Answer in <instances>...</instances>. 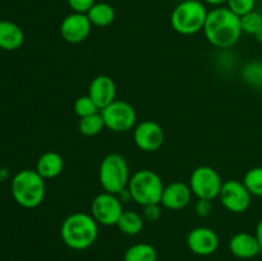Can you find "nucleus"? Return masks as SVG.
<instances>
[{
    "mask_svg": "<svg viewBox=\"0 0 262 261\" xmlns=\"http://www.w3.org/2000/svg\"><path fill=\"white\" fill-rule=\"evenodd\" d=\"M202 31L206 40L217 49L232 48L243 33L241 17L227 7H216L210 10Z\"/></svg>",
    "mask_w": 262,
    "mask_h": 261,
    "instance_id": "obj_1",
    "label": "nucleus"
},
{
    "mask_svg": "<svg viewBox=\"0 0 262 261\" xmlns=\"http://www.w3.org/2000/svg\"><path fill=\"white\" fill-rule=\"evenodd\" d=\"M99 224L87 212H73L61 223L60 237L67 247L76 251L87 250L97 240Z\"/></svg>",
    "mask_w": 262,
    "mask_h": 261,
    "instance_id": "obj_2",
    "label": "nucleus"
},
{
    "mask_svg": "<svg viewBox=\"0 0 262 261\" xmlns=\"http://www.w3.org/2000/svg\"><path fill=\"white\" fill-rule=\"evenodd\" d=\"M12 194L14 201L25 209H35L42 204L46 193L45 179L32 169L18 171L12 179Z\"/></svg>",
    "mask_w": 262,
    "mask_h": 261,
    "instance_id": "obj_3",
    "label": "nucleus"
},
{
    "mask_svg": "<svg viewBox=\"0 0 262 261\" xmlns=\"http://www.w3.org/2000/svg\"><path fill=\"white\" fill-rule=\"evenodd\" d=\"M207 9L199 0H184L173 9L170 25L176 32L183 36H191L204 30L207 18Z\"/></svg>",
    "mask_w": 262,
    "mask_h": 261,
    "instance_id": "obj_4",
    "label": "nucleus"
},
{
    "mask_svg": "<svg viewBox=\"0 0 262 261\" xmlns=\"http://www.w3.org/2000/svg\"><path fill=\"white\" fill-rule=\"evenodd\" d=\"M163 179L158 173L150 169H142L130 176L128 182V191L132 200L141 206L160 204L164 191Z\"/></svg>",
    "mask_w": 262,
    "mask_h": 261,
    "instance_id": "obj_5",
    "label": "nucleus"
},
{
    "mask_svg": "<svg viewBox=\"0 0 262 261\" xmlns=\"http://www.w3.org/2000/svg\"><path fill=\"white\" fill-rule=\"evenodd\" d=\"M129 179V165L124 156L117 153L104 156L100 163L99 181L105 192L118 194L127 188Z\"/></svg>",
    "mask_w": 262,
    "mask_h": 261,
    "instance_id": "obj_6",
    "label": "nucleus"
},
{
    "mask_svg": "<svg viewBox=\"0 0 262 261\" xmlns=\"http://www.w3.org/2000/svg\"><path fill=\"white\" fill-rule=\"evenodd\" d=\"M223 183L220 174L212 166L201 165L192 171L188 186L197 199L214 201L219 197Z\"/></svg>",
    "mask_w": 262,
    "mask_h": 261,
    "instance_id": "obj_7",
    "label": "nucleus"
},
{
    "mask_svg": "<svg viewBox=\"0 0 262 261\" xmlns=\"http://www.w3.org/2000/svg\"><path fill=\"white\" fill-rule=\"evenodd\" d=\"M104 119L105 128L115 133H124L136 127L137 114L129 102L124 100H115L102 110H100Z\"/></svg>",
    "mask_w": 262,
    "mask_h": 261,
    "instance_id": "obj_8",
    "label": "nucleus"
},
{
    "mask_svg": "<svg viewBox=\"0 0 262 261\" xmlns=\"http://www.w3.org/2000/svg\"><path fill=\"white\" fill-rule=\"evenodd\" d=\"M123 204L119 197L109 192H101L91 202V215L97 224L104 227L117 225L123 214Z\"/></svg>",
    "mask_w": 262,
    "mask_h": 261,
    "instance_id": "obj_9",
    "label": "nucleus"
},
{
    "mask_svg": "<svg viewBox=\"0 0 262 261\" xmlns=\"http://www.w3.org/2000/svg\"><path fill=\"white\" fill-rule=\"evenodd\" d=\"M217 199L223 206L230 212L242 214L250 207L252 194L245 186V183L237 179H229L223 183Z\"/></svg>",
    "mask_w": 262,
    "mask_h": 261,
    "instance_id": "obj_10",
    "label": "nucleus"
},
{
    "mask_svg": "<svg viewBox=\"0 0 262 261\" xmlns=\"http://www.w3.org/2000/svg\"><path fill=\"white\" fill-rule=\"evenodd\" d=\"M133 140L140 150L145 153H154L163 146L165 135L159 123L154 120H143L135 127Z\"/></svg>",
    "mask_w": 262,
    "mask_h": 261,
    "instance_id": "obj_11",
    "label": "nucleus"
},
{
    "mask_svg": "<svg viewBox=\"0 0 262 261\" xmlns=\"http://www.w3.org/2000/svg\"><path fill=\"white\" fill-rule=\"evenodd\" d=\"M92 25L87 14L71 13L60 23V36L69 44H79L86 40L91 33Z\"/></svg>",
    "mask_w": 262,
    "mask_h": 261,
    "instance_id": "obj_12",
    "label": "nucleus"
},
{
    "mask_svg": "<svg viewBox=\"0 0 262 261\" xmlns=\"http://www.w3.org/2000/svg\"><path fill=\"white\" fill-rule=\"evenodd\" d=\"M219 243L216 232L207 227L194 228L187 235V246L191 252L199 256L212 255L219 247Z\"/></svg>",
    "mask_w": 262,
    "mask_h": 261,
    "instance_id": "obj_13",
    "label": "nucleus"
},
{
    "mask_svg": "<svg viewBox=\"0 0 262 261\" xmlns=\"http://www.w3.org/2000/svg\"><path fill=\"white\" fill-rule=\"evenodd\" d=\"M87 95L94 100L97 107L102 110L117 100L115 99L117 97V86H115V82L113 81L112 77L100 74L91 81Z\"/></svg>",
    "mask_w": 262,
    "mask_h": 261,
    "instance_id": "obj_14",
    "label": "nucleus"
},
{
    "mask_svg": "<svg viewBox=\"0 0 262 261\" xmlns=\"http://www.w3.org/2000/svg\"><path fill=\"white\" fill-rule=\"evenodd\" d=\"M192 191L188 184L176 181L164 187L160 205L168 210H182L189 205L192 200Z\"/></svg>",
    "mask_w": 262,
    "mask_h": 261,
    "instance_id": "obj_15",
    "label": "nucleus"
},
{
    "mask_svg": "<svg viewBox=\"0 0 262 261\" xmlns=\"http://www.w3.org/2000/svg\"><path fill=\"white\" fill-rule=\"evenodd\" d=\"M229 251L238 258H252L260 253L261 247L255 234L239 232L230 238Z\"/></svg>",
    "mask_w": 262,
    "mask_h": 261,
    "instance_id": "obj_16",
    "label": "nucleus"
},
{
    "mask_svg": "<svg viewBox=\"0 0 262 261\" xmlns=\"http://www.w3.org/2000/svg\"><path fill=\"white\" fill-rule=\"evenodd\" d=\"M25 33L17 23L12 20H0V49L14 51L23 45Z\"/></svg>",
    "mask_w": 262,
    "mask_h": 261,
    "instance_id": "obj_17",
    "label": "nucleus"
},
{
    "mask_svg": "<svg viewBox=\"0 0 262 261\" xmlns=\"http://www.w3.org/2000/svg\"><path fill=\"white\" fill-rule=\"evenodd\" d=\"M64 168V160L60 154L55 151H48L43 153L38 158L36 164V171L42 177L43 179H53L60 176Z\"/></svg>",
    "mask_w": 262,
    "mask_h": 261,
    "instance_id": "obj_18",
    "label": "nucleus"
},
{
    "mask_svg": "<svg viewBox=\"0 0 262 261\" xmlns=\"http://www.w3.org/2000/svg\"><path fill=\"white\" fill-rule=\"evenodd\" d=\"M92 26L96 27H107L115 19V10L107 3H95L94 7L86 13Z\"/></svg>",
    "mask_w": 262,
    "mask_h": 261,
    "instance_id": "obj_19",
    "label": "nucleus"
},
{
    "mask_svg": "<svg viewBox=\"0 0 262 261\" xmlns=\"http://www.w3.org/2000/svg\"><path fill=\"white\" fill-rule=\"evenodd\" d=\"M143 224H145V219L142 215L132 210H127V211H123L122 216L118 220L117 227L125 235H137L143 229Z\"/></svg>",
    "mask_w": 262,
    "mask_h": 261,
    "instance_id": "obj_20",
    "label": "nucleus"
},
{
    "mask_svg": "<svg viewBox=\"0 0 262 261\" xmlns=\"http://www.w3.org/2000/svg\"><path fill=\"white\" fill-rule=\"evenodd\" d=\"M124 261H156L158 252L150 243H136L124 253Z\"/></svg>",
    "mask_w": 262,
    "mask_h": 261,
    "instance_id": "obj_21",
    "label": "nucleus"
},
{
    "mask_svg": "<svg viewBox=\"0 0 262 261\" xmlns=\"http://www.w3.org/2000/svg\"><path fill=\"white\" fill-rule=\"evenodd\" d=\"M104 128L105 123L101 117V113H96V114L89 115V117L79 118L78 130L81 135L86 136V137H94V136L99 135Z\"/></svg>",
    "mask_w": 262,
    "mask_h": 261,
    "instance_id": "obj_22",
    "label": "nucleus"
},
{
    "mask_svg": "<svg viewBox=\"0 0 262 261\" xmlns=\"http://www.w3.org/2000/svg\"><path fill=\"white\" fill-rule=\"evenodd\" d=\"M241 74H242V78L246 83L255 87V89H262V61H248L242 68Z\"/></svg>",
    "mask_w": 262,
    "mask_h": 261,
    "instance_id": "obj_23",
    "label": "nucleus"
},
{
    "mask_svg": "<svg viewBox=\"0 0 262 261\" xmlns=\"http://www.w3.org/2000/svg\"><path fill=\"white\" fill-rule=\"evenodd\" d=\"M242 182L252 196L262 197V166L250 169L245 174Z\"/></svg>",
    "mask_w": 262,
    "mask_h": 261,
    "instance_id": "obj_24",
    "label": "nucleus"
},
{
    "mask_svg": "<svg viewBox=\"0 0 262 261\" xmlns=\"http://www.w3.org/2000/svg\"><path fill=\"white\" fill-rule=\"evenodd\" d=\"M241 26H242V31L245 33L255 35L262 27V13L252 10V12L242 15L241 17Z\"/></svg>",
    "mask_w": 262,
    "mask_h": 261,
    "instance_id": "obj_25",
    "label": "nucleus"
},
{
    "mask_svg": "<svg viewBox=\"0 0 262 261\" xmlns=\"http://www.w3.org/2000/svg\"><path fill=\"white\" fill-rule=\"evenodd\" d=\"M74 112H76V114L79 118H83L92 114H96V113L100 112V109L89 95H84V96H79L74 101Z\"/></svg>",
    "mask_w": 262,
    "mask_h": 261,
    "instance_id": "obj_26",
    "label": "nucleus"
},
{
    "mask_svg": "<svg viewBox=\"0 0 262 261\" xmlns=\"http://www.w3.org/2000/svg\"><path fill=\"white\" fill-rule=\"evenodd\" d=\"M255 4L256 0H228L227 8L238 17H242V15L255 10Z\"/></svg>",
    "mask_w": 262,
    "mask_h": 261,
    "instance_id": "obj_27",
    "label": "nucleus"
},
{
    "mask_svg": "<svg viewBox=\"0 0 262 261\" xmlns=\"http://www.w3.org/2000/svg\"><path fill=\"white\" fill-rule=\"evenodd\" d=\"M67 2H68L69 8L74 13H83V14H86L94 7L96 0H67Z\"/></svg>",
    "mask_w": 262,
    "mask_h": 261,
    "instance_id": "obj_28",
    "label": "nucleus"
},
{
    "mask_svg": "<svg viewBox=\"0 0 262 261\" xmlns=\"http://www.w3.org/2000/svg\"><path fill=\"white\" fill-rule=\"evenodd\" d=\"M161 209L160 204H152L143 206V219L150 223H155L160 219Z\"/></svg>",
    "mask_w": 262,
    "mask_h": 261,
    "instance_id": "obj_29",
    "label": "nucleus"
},
{
    "mask_svg": "<svg viewBox=\"0 0 262 261\" xmlns=\"http://www.w3.org/2000/svg\"><path fill=\"white\" fill-rule=\"evenodd\" d=\"M212 201L211 200L199 199L194 205V211L200 217H207L212 212Z\"/></svg>",
    "mask_w": 262,
    "mask_h": 261,
    "instance_id": "obj_30",
    "label": "nucleus"
},
{
    "mask_svg": "<svg viewBox=\"0 0 262 261\" xmlns=\"http://www.w3.org/2000/svg\"><path fill=\"white\" fill-rule=\"evenodd\" d=\"M117 196L119 197V200H120V201H122V204H123V202H128V201H129V200H132V196H130V193H129V191H128V188L123 189V191L119 192V193H118Z\"/></svg>",
    "mask_w": 262,
    "mask_h": 261,
    "instance_id": "obj_31",
    "label": "nucleus"
},
{
    "mask_svg": "<svg viewBox=\"0 0 262 261\" xmlns=\"http://www.w3.org/2000/svg\"><path fill=\"white\" fill-rule=\"evenodd\" d=\"M256 238H257L258 241V245H260L261 247V251H262V219L260 222L257 223V227H256V233H255Z\"/></svg>",
    "mask_w": 262,
    "mask_h": 261,
    "instance_id": "obj_32",
    "label": "nucleus"
},
{
    "mask_svg": "<svg viewBox=\"0 0 262 261\" xmlns=\"http://www.w3.org/2000/svg\"><path fill=\"white\" fill-rule=\"evenodd\" d=\"M204 2L207 3V4H210V5H214V7L216 8V7H222V5L225 4L228 0H204Z\"/></svg>",
    "mask_w": 262,
    "mask_h": 261,
    "instance_id": "obj_33",
    "label": "nucleus"
},
{
    "mask_svg": "<svg viewBox=\"0 0 262 261\" xmlns=\"http://www.w3.org/2000/svg\"><path fill=\"white\" fill-rule=\"evenodd\" d=\"M253 36H255V38H256V40L258 41V42H261V44H262V27H261L260 30H258L257 32H256L255 35H253Z\"/></svg>",
    "mask_w": 262,
    "mask_h": 261,
    "instance_id": "obj_34",
    "label": "nucleus"
},
{
    "mask_svg": "<svg viewBox=\"0 0 262 261\" xmlns=\"http://www.w3.org/2000/svg\"><path fill=\"white\" fill-rule=\"evenodd\" d=\"M261 13H262V12H261Z\"/></svg>",
    "mask_w": 262,
    "mask_h": 261,
    "instance_id": "obj_35",
    "label": "nucleus"
}]
</instances>
